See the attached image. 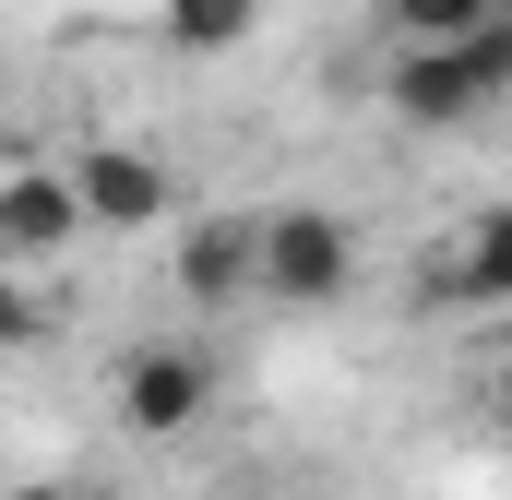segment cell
Instances as JSON below:
<instances>
[{
	"instance_id": "6da1fadb",
	"label": "cell",
	"mask_w": 512,
	"mask_h": 500,
	"mask_svg": "<svg viewBox=\"0 0 512 500\" xmlns=\"http://www.w3.org/2000/svg\"><path fill=\"white\" fill-rule=\"evenodd\" d=\"M382 96H393V120L405 131H465V120H489L512 96V12L501 24H477V36H453V48H405L382 72Z\"/></svg>"
},
{
	"instance_id": "7a4b0ae2",
	"label": "cell",
	"mask_w": 512,
	"mask_h": 500,
	"mask_svg": "<svg viewBox=\"0 0 512 500\" xmlns=\"http://www.w3.org/2000/svg\"><path fill=\"white\" fill-rule=\"evenodd\" d=\"M358 286V227L334 203H274L262 215V298L274 310H334Z\"/></svg>"
},
{
	"instance_id": "3957f363",
	"label": "cell",
	"mask_w": 512,
	"mask_h": 500,
	"mask_svg": "<svg viewBox=\"0 0 512 500\" xmlns=\"http://www.w3.org/2000/svg\"><path fill=\"white\" fill-rule=\"evenodd\" d=\"M203 417H215V358L191 334H155V346L120 358V429L131 441H191Z\"/></svg>"
},
{
	"instance_id": "277c9868",
	"label": "cell",
	"mask_w": 512,
	"mask_h": 500,
	"mask_svg": "<svg viewBox=\"0 0 512 500\" xmlns=\"http://www.w3.org/2000/svg\"><path fill=\"white\" fill-rule=\"evenodd\" d=\"M84 227H96V215H84V179H72V167L24 155V167L0 179V274H36V262H60Z\"/></svg>"
},
{
	"instance_id": "5b68a950",
	"label": "cell",
	"mask_w": 512,
	"mask_h": 500,
	"mask_svg": "<svg viewBox=\"0 0 512 500\" xmlns=\"http://www.w3.org/2000/svg\"><path fill=\"white\" fill-rule=\"evenodd\" d=\"M167 286L191 310H227V298H262V215H191L179 250H167Z\"/></svg>"
},
{
	"instance_id": "8992f818",
	"label": "cell",
	"mask_w": 512,
	"mask_h": 500,
	"mask_svg": "<svg viewBox=\"0 0 512 500\" xmlns=\"http://www.w3.org/2000/svg\"><path fill=\"white\" fill-rule=\"evenodd\" d=\"M72 179H84L96 239H143V227H167V215H179V191H167V167H155L143 143H84V155H72Z\"/></svg>"
},
{
	"instance_id": "52a82bcc",
	"label": "cell",
	"mask_w": 512,
	"mask_h": 500,
	"mask_svg": "<svg viewBox=\"0 0 512 500\" xmlns=\"http://www.w3.org/2000/svg\"><path fill=\"white\" fill-rule=\"evenodd\" d=\"M441 286L465 298V310H512V203H477L453 250H441Z\"/></svg>"
},
{
	"instance_id": "ba28073f",
	"label": "cell",
	"mask_w": 512,
	"mask_h": 500,
	"mask_svg": "<svg viewBox=\"0 0 512 500\" xmlns=\"http://www.w3.org/2000/svg\"><path fill=\"white\" fill-rule=\"evenodd\" d=\"M370 24H382L393 48H453V36L501 24V0H370Z\"/></svg>"
},
{
	"instance_id": "9c48e42d",
	"label": "cell",
	"mask_w": 512,
	"mask_h": 500,
	"mask_svg": "<svg viewBox=\"0 0 512 500\" xmlns=\"http://www.w3.org/2000/svg\"><path fill=\"white\" fill-rule=\"evenodd\" d=\"M167 36H179L191 60H227V48L262 36V0H167Z\"/></svg>"
},
{
	"instance_id": "30bf717a",
	"label": "cell",
	"mask_w": 512,
	"mask_h": 500,
	"mask_svg": "<svg viewBox=\"0 0 512 500\" xmlns=\"http://www.w3.org/2000/svg\"><path fill=\"white\" fill-rule=\"evenodd\" d=\"M489 417H501V429H512V334H501V346H489Z\"/></svg>"
},
{
	"instance_id": "8fae6325",
	"label": "cell",
	"mask_w": 512,
	"mask_h": 500,
	"mask_svg": "<svg viewBox=\"0 0 512 500\" xmlns=\"http://www.w3.org/2000/svg\"><path fill=\"white\" fill-rule=\"evenodd\" d=\"M12 500H72V489H60V477H24V489H12Z\"/></svg>"
},
{
	"instance_id": "7c38bea8",
	"label": "cell",
	"mask_w": 512,
	"mask_h": 500,
	"mask_svg": "<svg viewBox=\"0 0 512 500\" xmlns=\"http://www.w3.org/2000/svg\"><path fill=\"white\" fill-rule=\"evenodd\" d=\"M274 500H298V489H274Z\"/></svg>"
}]
</instances>
